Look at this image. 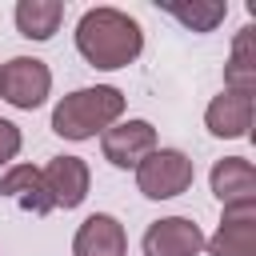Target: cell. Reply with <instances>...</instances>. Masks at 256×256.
I'll list each match as a JSON object with an SVG mask.
<instances>
[{
  "label": "cell",
  "instance_id": "obj_1",
  "mask_svg": "<svg viewBox=\"0 0 256 256\" xmlns=\"http://www.w3.org/2000/svg\"><path fill=\"white\" fill-rule=\"evenodd\" d=\"M76 48L92 68L112 72V68H124L140 56L144 32L120 8H88L76 24Z\"/></svg>",
  "mask_w": 256,
  "mask_h": 256
},
{
  "label": "cell",
  "instance_id": "obj_2",
  "mask_svg": "<svg viewBox=\"0 0 256 256\" xmlns=\"http://www.w3.org/2000/svg\"><path fill=\"white\" fill-rule=\"evenodd\" d=\"M120 112H124L120 88H112V84L76 88L52 108V132L64 140H88V136L104 132L108 124H116Z\"/></svg>",
  "mask_w": 256,
  "mask_h": 256
},
{
  "label": "cell",
  "instance_id": "obj_3",
  "mask_svg": "<svg viewBox=\"0 0 256 256\" xmlns=\"http://www.w3.org/2000/svg\"><path fill=\"white\" fill-rule=\"evenodd\" d=\"M192 176H196V168L180 148H156L136 164V184L148 200H172V196L188 192Z\"/></svg>",
  "mask_w": 256,
  "mask_h": 256
},
{
  "label": "cell",
  "instance_id": "obj_4",
  "mask_svg": "<svg viewBox=\"0 0 256 256\" xmlns=\"http://www.w3.org/2000/svg\"><path fill=\"white\" fill-rule=\"evenodd\" d=\"M48 88H52V72L36 56H12L0 68V96L12 108H24V112L40 108L48 100Z\"/></svg>",
  "mask_w": 256,
  "mask_h": 256
},
{
  "label": "cell",
  "instance_id": "obj_5",
  "mask_svg": "<svg viewBox=\"0 0 256 256\" xmlns=\"http://www.w3.org/2000/svg\"><path fill=\"white\" fill-rule=\"evenodd\" d=\"M104 160L116 168H136L148 152H156V128L148 120H124L116 128H104L100 136Z\"/></svg>",
  "mask_w": 256,
  "mask_h": 256
},
{
  "label": "cell",
  "instance_id": "obj_6",
  "mask_svg": "<svg viewBox=\"0 0 256 256\" xmlns=\"http://www.w3.org/2000/svg\"><path fill=\"white\" fill-rule=\"evenodd\" d=\"M200 248H204V232L188 216H164L144 232V256H196Z\"/></svg>",
  "mask_w": 256,
  "mask_h": 256
},
{
  "label": "cell",
  "instance_id": "obj_7",
  "mask_svg": "<svg viewBox=\"0 0 256 256\" xmlns=\"http://www.w3.org/2000/svg\"><path fill=\"white\" fill-rule=\"evenodd\" d=\"M204 248L208 256H256V204L224 208V220Z\"/></svg>",
  "mask_w": 256,
  "mask_h": 256
},
{
  "label": "cell",
  "instance_id": "obj_8",
  "mask_svg": "<svg viewBox=\"0 0 256 256\" xmlns=\"http://www.w3.org/2000/svg\"><path fill=\"white\" fill-rule=\"evenodd\" d=\"M212 192L224 208H244L256 204V168L244 156H224L212 164Z\"/></svg>",
  "mask_w": 256,
  "mask_h": 256
},
{
  "label": "cell",
  "instance_id": "obj_9",
  "mask_svg": "<svg viewBox=\"0 0 256 256\" xmlns=\"http://www.w3.org/2000/svg\"><path fill=\"white\" fill-rule=\"evenodd\" d=\"M40 176H44L48 196H52L56 208H76V204L88 196V184H92L88 164H84L80 156H52Z\"/></svg>",
  "mask_w": 256,
  "mask_h": 256
},
{
  "label": "cell",
  "instance_id": "obj_10",
  "mask_svg": "<svg viewBox=\"0 0 256 256\" xmlns=\"http://www.w3.org/2000/svg\"><path fill=\"white\" fill-rule=\"evenodd\" d=\"M128 240H124V224L108 212H92L72 240V256H124Z\"/></svg>",
  "mask_w": 256,
  "mask_h": 256
},
{
  "label": "cell",
  "instance_id": "obj_11",
  "mask_svg": "<svg viewBox=\"0 0 256 256\" xmlns=\"http://www.w3.org/2000/svg\"><path fill=\"white\" fill-rule=\"evenodd\" d=\"M204 124H208L212 136H224V140H240V136H248V128H252V96H244V92H228V88H224V92L208 104Z\"/></svg>",
  "mask_w": 256,
  "mask_h": 256
},
{
  "label": "cell",
  "instance_id": "obj_12",
  "mask_svg": "<svg viewBox=\"0 0 256 256\" xmlns=\"http://www.w3.org/2000/svg\"><path fill=\"white\" fill-rule=\"evenodd\" d=\"M0 196L16 200V204H20L24 212H32V216H48V212L56 208L52 196H48V184H44L40 168H32V164H16V168H8L4 180H0Z\"/></svg>",
  "mask_w": 256,
  "mask_h": 256
},
{
  "label": "cell",
  "instance_id": "obj_13",
  "mask_svg": "<svg viewBox=\"0 0 256 256\" xmlns=\"http://www.w3.org/2000/svg\"><path fill=\"white\" fill-rule=\"evenodd\" d=\"M60 20H64V4L60 0H20L16 4V28L28 40H52Z\"/></svg>",
  "mask_w": 256,
  "mask_h": 256
},
{
  "label": "cell",
  "instance_id": "obj_14",
  "mask_svg": "<svg viewBox=\"0 0 256 256\" xmlns=\"http://www.w3.org/2000/svg\"><path fill=\"white\" fill-rule=\"evenodd\" d=\"M252 24L248 28H240V36H236V44H232V60H228V68H224V84H228V92H244V96H252L256 92V56H252Z\"/></svg>",
  "mask_w": 256,
  "mask_h": 256
},
{
  "label": "cell",
  "instance_id": "obj_15",
  "mask_svg": "<svg viewBox=\"0 0 256 256\" xmlns=\"http://www.w3.org/2000/svg\"><path fill=\"white\" fill-rule=\"evenodd\" d=\"M164 12L176 16L192 32H212L228 16V4H220V0H192V4H164Z\"/></svg>",
  "mask_w": 256,
  "mask_h": 256
},
{
  "label": "cell",
  "instance_id": "obj_16",
  "mask_svg": "<svg viewBox=\"0 0 256 256\" xmlns=\"http://www.w3.org/2000/svg\"><path fill=\"white\" fill-rule=\"evenodd\" d=\"M16 152H20V128L12 120H0V164L16 160Z\"/></svg>",
  "mask_w": 256,
  "mask_h": 256
}]
</instances>
